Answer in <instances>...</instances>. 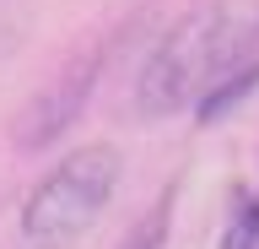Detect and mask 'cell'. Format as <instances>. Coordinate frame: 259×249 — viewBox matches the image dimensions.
<instances>
[{"label": "cell", "mask_w": 259, "mask_h": 249, "mask_svg": "<svg viewBox=\"0 0 259 249\" xmlns=\"http://www.w3.org/2000/svg\"><path fill=\"white\" fill-rule=\"evenodd\" d=\"M259 65V6L194 11L157 44L141 70V109L173 114L184 103H205L222 82Z\"/></svg>", "instance_id": "obj_1"}, {"label": "cell", "mask_w": 259, "mask_h": 249, "mask_svg": "<svg viewBox=\"0 0 259 249\" xmlns=\"http://www.w3.org/2000/svg\"><path fill=\"white\" fill-rule=\"evenodd\" d=\"M113 184H119V152L113 147H81L76 157H65L38 190L27 195L22 211V233L32 249H65L97 222V211L108 206Z\"/></svg>", "instance_id": "obj_2"}, {"label": "cell", "mask_w": 259, "mask_h": 249, "mask_svg": "<svg viewBox=\"0 0 259 249\" xmlns=\"http://www.w3.org/2000/svg\"><path fill=\"white\" fill-rule=\"evenodd\" d=\"M254 87H259V65L238 70L232 82H222V87H216V92H210L205 103H200V119H205V125H210V119H216V114H222V109H227V103H238L243 92H254Z\"/></svg>", "instance_id": "obj_3"}, {"label": "cell", "mask_w": 259, "mask_h": 249, "mask_svg": "<svg viewBox=\"0 0 259 249\" xmlns=\"http://www.w3.org/2000/svg\"><path fill=\"white\" fill-rule=\"evenodd\" d=\"M254 200H259V195H254Z\"/></svg>", "instance_id": "obj_4"}]
</instances>
